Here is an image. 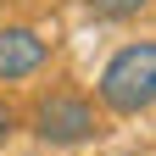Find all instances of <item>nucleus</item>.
Listing matches in <instances>:
<instances>
[{
    "mask_svg": "<svg viewBox=\"0 0 156 156\" xmlns=\"http://www.w3.org/2000/svg\"><path fill=\"white\" fill-rule=\"evenodd\" d=\"M17 128H23V117H17V106H11V101H0V140H11Z\"/></svg>",
    "mask_w": 156,
    "mask_h": 156,
    "instance_id": "39448f33",
    "label": "nucleus"
},
{
    "mask_svg": "<svg viewBox=\"0 0 156 156\" xmlns=\"http://www.w3.org/2000/svg\"><path fill=\"white\" fill-rule=\"evenodd\" d=\"M95 95H101V106H106L112 117H140V112H151V106H156V39L123 45V50L101 67Z\"/></svg>",
    "mask_w": 156,
    "mask_h": 156,
    "instance_id": "f257e3e1",
    "label": "nucleus"
},
{
    "mask_svg": "<svg viewBox=\"0 0 156 156\" xmlns=\"http://www.w3.org/2000/svg\"><path fill=\"white\" fill-rule=\"evenodd\" d=\"M34 134L45 145H84V140H95V106L84 101L78 89H50V95H39L34 101Z\"/></svg>",
    "mask_w": 156,
    "mask_h": 156,
    "instance_id": "f03ea898",
    "label": "nucleus"
},
{
    "mask_svg": "<svg viewBox=\"0 0 156 156\" xmlns=\"http://www.w3.org/2000/svg\"><path fill=\"white\" fill-rule=\"evenodd\" d=\"M45 62H50V45L34 28H23V23H6V28H0V84L34 78Z\"/></svg>",
    "mask_w": 156,
    "mask_h": 156,
    "instance_id": "7ed1b4c3",
    "label": "nucleus"
},
{
    "mask_svg": "<svg viewBox=\"0 0 156 156\" xmlns=\"http://www.w3.org/2000/svg\"><path fill=\"white\" fill-rule=\"evenodd\" d=\"M84 6L101 17V23H128V17H140L151 0H84Z\"/></svg>",
    "mask_w": 156,
    "mask_h": 156,
    "instance_id": "20e7f679",
    "label": "nucleus"
}]
</instances>
